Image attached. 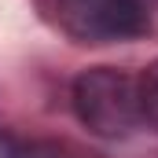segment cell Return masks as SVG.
Segmentation results:
<instances>
[{
	"label": "cell",
	"instance_id": "277c9868",
	"mask_svg": "<svg viewBox=\"0 0 158 158\" xmlns=\"http://www.w3.org/2000/svg\"><path fill=\"white\" fill-rule=\"evenodd\" d=\"M140 103H143V121L158 129V63H151L147 74L140 77Z\"/></svg>",
	"mask_w": 158,
	"mask_h": 158
},
{
	"label": "cell",
	"instance_id": "3957f363",
	"mask_svg": "<svg viewBox=\"0 0 158 158\" xmlns=\"http://www.w3.org/2000/svg\"><path fill=\"white\" fill-rule=\"evenodd\" d=\"M0 158H63V151L55 143H44V140H26V136L4 132L0 136Z\"/></svg>",
	"mask_w": 158,
	"mask_h": 158
},
{
	"label": "cell",
	"instance_id": "6da1fadb",
	"mask_svg": "<svg viewBox=\"0 0 158 158\" xmlns=\"http://www.w3.org/2000/svg\"><path fill=\"white\" fill-rule=\"evenodd\" d=\"M74 114L77 121L103 140H125L143 125L140 77L118 66H88L74 81Z\"/></svg>",
	"mask_w": 158,
	"mask_h": 158
},
{
	"label": "cell",
	"instance_id": "7a4b0ae2",
	"mask_svg": "<svg viewBox=\"0 0 158 158\" xmlns=\"http://www.w3.org/2000/svg\"><path fill=\"white\" fill-rule=\"evenodd\" d=\"M59 30L81 44H110L147 33L143 0H48Z\"/></svg>",
	"mask_w": 158,
	"mask_h": 158
}]
</instances>
